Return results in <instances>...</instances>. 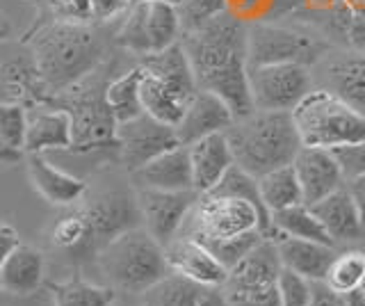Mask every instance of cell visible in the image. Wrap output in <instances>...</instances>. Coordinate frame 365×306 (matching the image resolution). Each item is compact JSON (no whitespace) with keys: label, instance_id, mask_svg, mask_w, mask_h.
<instances>
[{"label":"cell","instance_id":"obj_1","mask_svg":"<svg viewBox=\"0 0 365 306\" xmlns=\"http://www.w3.org/2000/svg\"><path fill=\"white\" fill-rule=\"evenodd\" d=\"M247 41L249 26L228 12L180 35V46L190 60L197 87L224 98L235 119L254 112Z\"/></svg>","mask_w":365,"mask_h":306},{"label":"cell","instance_id":"obj_2","mask_svg":"<svg viewBox=\"0 0 365 306\" xmlns=\"http://www.w3.org/2000/svg\"><path fill=\"white\" fill-rule=\"evenodd\" d=\"M30 58L48 96H57L101 69L106 49L96 26L48 19L26 37Z\"/></svg>","mask_w":365,"mask_h":306},{"label":"cell","instance_id":"obj_3","mask_svg":"<svg viewBox=\"0 0 365 306\" xmlns=\"http://www.w3.org/2000/svg\"><path fill=\"white\" fill-rule=\"evenodd\" d=\"M235 165L251 176H262L285 165H292L302 149L292 112L254 110L235 119L226 131Z\"/></svg>","mask_w":365,"mask_h":306},{"label":"cell","instance_id":"obj_4","mask_svg":"<svg viewBox=\"0 0 365 306\" xmlns=\"http://www.w3.org/2000/svg\"><path fill=\"white\" fill-rule=\"evenodd\" d=\"M96 265L110 288L133 295L148 292L171 272L167 249L142 224L112 238L96 254Z\"/></svg>","mask_w":365,"mask_h":306},{"label":"cell","instance_id":"obj_5","mask_svg":"<svg viewBox=\"0 0 365 306\" xmlns=\"http://www.w3.org/2000/svg\"><path fill=\"white\" fill-rule=\"evenodd\" d=\"M142 66V106L146 115L176 126L182 119L194 94L197 78L180 41L163 53L146 55Z\"/></svg>","mask_w":365,"mask_h":306},{"label":"cell","instance_id":"obj_6","mask_svg":"<svg viewBox=\"0 0 365 306\" xmlns=\"http://www.w3.org/2000/svg\"><path fill=\"white\" fill-rule=\"evenodd\" d=\"M292 119L304 146L336 151L365 142V115L329 89L308 92L292 110Z\"/></svg>","mask_w":365,"mask_h":306},{"label":"cell","instance_id":"obj_7","mask_svg":"<svg viewBox=\"0 0 365 306\" xmlns=\"http://www.w3.org/2000/svg\"><path fill=\"white\" fill-rule=\"evenodd\" d=\"M98 71L101 69L51 98V103L64 108L71 115L73 153H91L103 149L117 151V119L106 101V87L110 81L98 78Z\"/></svg>","mask_w":365,"mask_h":306},{"label":"cell","instance_id":"obj_8","mask_svg":"<svg viewBox=\"0 0 365 306\" xmlns=\"http://www.w3.org/2000/svg\"><path fill=\"white\" fill-rule=\"evenodd\" d=\"M254 231H262L267 238H272V218L262 213L256 203L240 197L205 192L199 197L197 206L192 208L180 233L197 238L201 243H215Z\"/></svg>","mask_w":365,"mask_h":306},{"label":"cell","instance_id":"obj_9","mask_svg":"<svg viewBox=\"0 0 365 306\" xmlns=\"http://www.w3.org/2000/svg\"><path fill=\"white\" fill-rule=\"evenodd\" d=\"M281 260L274 238L262 240L228 270L222 292L228 306H281L279 275Z\"/></svg>","mask_w":365,"mask_h":306},{"label":"cell","instance_id":"obj_10","mask_svg":"<svg viewBox=\"0 0 365 306\" xmlns=\"http://www.w3.org/2000/svg\"><path fill=\"white\" fill-rule=\"evenodd\" d=\"M180 35L182 26L176 5L140 0L125 9L114 41L135 58H146L171 49L180 41Z\"/></svg>","mask_w":365,"mask_h":306},{"label":"cell","instance_id":"obj_11","mask_svg":"<svg viewBox=\"0 0 365 306\" xmlns=\"http://www.w3.org/2000/svg\"><path fill=\"white\" fill-rule=\"evenodd\" d=\"M249 92L254 110L292 112L313 92V76L306 64H256L249 66Z\"/></svg>","mask_w":365,"mask_h":306},{"label":"cell","instance_id":"obj_12","mask_svg":"<svg viewBox=\"0 0 365 306\" xmlns=\"http://www.w3.org/2000/svg\"><path fill=\"white\" fill-rule=\"evenodd\" d=\"M324 51V44L297 32L292 28L274 26L267 21L249 26V41H247V58L249 66L256 64H306L311 66L319 60V55Z\"/></svg>","mask_w":365,"mask_h":306},{"label":"cell","instance_id":"obj_13","mask_svg":"<svg viewBox=\"0 0 365 306\" xmlns=\"http://www.w3.org/2000/svg\"><path fill=\"white\" fill-rule=\"evenodd\" d=\"M137 206H140L142 226L151 233L155 240L167 247L182 231L192 208L197 206L199 192L197 190H151L137 188L135 190Z\"/></svg>","mask_w":365,"mask_h":306},{"label":"cell","instance_id":"obj_14","mask_svg":"<svg viewBox=\"0 0 365 306\" xmlns=\"http://www.w3.org/2000/svg\"><path fill=\"white\" fill-rule=\"evenodd\" d=\"M178 144L176 126H169V123L146 115V112L135 119L117 123V155L119 163L130 174Z\"/></svg>","mask_w":365,"mask_h":306},{"label":"cell","instance_id":"obj_15","mask_svg":"<svg viewBox=\"0 0 365 306\" xmlns=\"http://www.w3.org/2000/svg\"><path fill=\"white\" fill-rule=\"evenodd\" d=\"M80 203L85 206L91 226H94L98 252L112 238H117L119 233L142 224L137 197L128 195L123 190H101L96 195H89L87 192Z\"/></svg>","mask_w":365,"mask_h":306},{"label":"cell","instance_id":"obj_16","mask_svg":"<svg viewBox=\"0 0 365 306\" xmlns=\"http://www.w3.org/2000/svg\"><path fill=\"white\" fill-rule=\"evenodd\" d=\"M292 169L297 174V180H299L304 203H308V206L322 201L331 192H336L345 185L342 167L338 163L336 153L329 149L302 146L299 153H297L292 160Z\"/></svg>","mask_w":365,"mask_h":306},{"label":"cell","instance_id":"obj_17","mask_svg":"<svg viewBox=\"0 0 365 306\" xmlns=\"http://www.w3.org/2000/svg\"><path fill=\"white\" fill-rule=\"evenodd\" d=\"M26 172L30 188L37 195L57 208H68L76 206L85 199L89 192V185L83 178L66 172L60 165L51 163L43 153H28L26 155Z\"/></svg>","mask_w":365,"mask_h":306},{"label":"cell","instance_id":"obj_18","mask_svg":"<svg viewBox=\"0 0 365 306\" xmlns=\"http://www.w3.org/2000/svg\"><path fill=\"white\" fill-rule=\"evenodd\" d=\"M165 249H167L169 267L178 272V275H185L205 288L224 286L228 270L220 263V258H217L208 247L201 240H197V238L180 233Z\"/></svg>","mask_w":365,"mask_h":306},{"label":"cell","instance_id":"obj_19","mask_svg":"<svg viewBox=\"0 0 365 306\" xmlns=\"http://www.w3.org/2000/svg\"><path fill=\"white\" fill-rule=\"evenodd\" d=\"M73 146V121L71 115L55 103H43L28 110L26 155L71 151Z\"/></svg>","mask_w":365,"mask_h":306},{"label":"cell","instance_id":"obj_20","mask_svg":"<svg viewBox=\"0 0 365 306\" xmlns=\"http://www.w3.org/2000/svg\"><path fill=\"white\" fill-rule=\"evenodd\" d=\"M235 121L233 110L226 106V101L212 92L199 89L182 119L176 123V135L182 146H190L215 133H226L228 126Z\"/></svg>","mask_w":365,"mask_h":306},{"label":"cell","instance_id":"obj_21","mask_svg":"<svg viewBox=\"0 0 365 306\" xmlns=\"http://www.w3.org/2000/svg\"><path fill=\"white\" fill-rule=\"evenodd\" d=\"M48 240L55 252L76 260V263L85 258H96L98 254L94 226H91V220L83 203L68 206L62 215H57L51 224Z\"/></svg>","mask_w":365,"mask_h":306},{"label":"cell","instance_id":"obj_22","mask_svg":"<svg viewBox=\"0 0 365 306\" xmlns=\"http://www.w3.org/2000/svg\"><path fill=\"white\" fill-rule=\"evenodd\" d=\"M46 256L41 249L19 243L0 267V292L11 297H30L43 286Z\"/></svg>","mask_w":365,"mask_h":306},{"label":"cell","instance_id":"obj_23","mask_svg":"<svg viewBox=\"0 0 365 306\" xmlns=\"http://www.w3.org/2000/svg\"><path fill=\"white\" fill-rule=\"evenodd\" d=\"M133 180L137 188H151V190H194L192 178V160L187 146H174L165 153H160L153 160H148L144 167L133 172Z\"/></svg>","mask_w":365,"mask_h":306},{"label":"cell","instance_id":"obj_24","mask_svg":"<svg viewBox=\"0 0 365 306\" xmlns=\"http://www.w3.org/2000/svg\"><path fill=\"white\" fill-rule=\"evenodd\" d=\"M190 149V160H192V178H194V190L199 195L210 192L224 174L235 165V158L228 144L226 133H215L194 142L187 146Z\"/></svg>","mask_w":365,"mask_h":306},{"label":"cell","instance_id":"obj_25","mask_svg":"<svg viewBox=\"0 0 365 306\" xmlns=\"http://www.w3.org/2000/svg\"><path fill=\"white\" fill-rule=\"evenodd\" d=\"M274 243H277L281 265L306 277L308 281H324L331 260L336 258L334 245L304 240V238L292 235H277Z\"/></svg>","mask_w":365,"mask_h":306},{"label":"cell","instance_id":"obj_26","mask_svg":"<svg viewBox=\"0 0 365 306\" xmlns=\"http://www.w3.org/2000/svg\"><path fill=\"white\" fill-rule=\"evenodd\" d=\"M324 81L331 94H336L351 108L365 115V55L342 53L327 60Z\"/></svg>","mask_w":365,"mask_h":306},{"label":"cell","instance_id":"obj_27","mask_svg":"<svg viewBox=\"0 0 365 306\" xmlns=\"http://www.w3.org/2000/svg\"><path fill=\"white\" fill-rule=\"evenodd\" d=\"M311 208L317 215V220L322 222L324 231L329 233L331 240H334V245L354 243V240H359L361 235H365L356 206H354L345 185L336 192H331L322 201L313 203Z\"/></svg>","mask_w":365,"mask_h":306},{"label":"cell","instance_id":"obj_28","mask_svg":"<svg viewBox=\"0 0 365 306\" xmlns=\"http://www.w3.org/2000/svg\"><path fill=\"white\" fill-rule=\"evenodd\" d=\"M46 290L51 295L53 306H114L117 302V290L108 283L101 286V283L87 281L78 272L64 281L46 283Z\"/></svg>","mask_w":365,"mask_h":306},{"label":"cell","instance_id":"obj_29","mask_svg":"<svg viewBox=\"0 0 365 306\" xmlns=\"http://www.w3.org/2000/svg\"><path fill=\"white\" fill-rule=\"evenodd\" d=\"M106 101L112 110L117 123L140 117L144 112L142 106V66L137 64L133 69L112 78L106 87Z\"/></svg>","mask_w":365,"mask_h":306},{"label":"cell","instance_id":"obj_30","mask_svg":"<svg viewBox=\"0 0 365 306\" xmlns=\"http://www.w3.org/2000/svg\"><path fill=\"white\" fill-rule=\"evenodd\" d=\"M277 235H292V238H304V240L334 245V240L324 231L322 222L317 220V215L308 203H297V206H290L285 210L272 213V238Z\"/></svg>","mask_w":365,"mask_h":306},{"label":"cell","instance_id":"obj_31","mask_svg":"<svg viewBox=\"0 0 365 306\" xmlns=\"http://www.w3.org/2000/svg\"><path fill=\"white\" fill-rule=\"evenodd\" d=\"M258 185H260L262 203H265L269 215L297 206V203H304L302 188H299V180H297L292 165L272 169V172L258 176Z\"/></svg>","mask_w":365,"mask_h":306},{"label":"cell","instance_id":"obj_32","mask_svg":"<svg viewBox=\"0 0 365 306\" xmlns=\"http://www.w3.org/2000/svg\"><path fill=\"white\" fill-rule=\"evenodd\" d=\"M205 290L208 288L201 286V283L171 270L165 279H160L144 295H146V304L151 306H197Z\"/></svg>","mask_w":365,"mask_h":306},{"label":"cell","instance_id":"obj_33","mask_svg":"<svg viewBox=\"0 0 365 306\" xmlns=\"http://www.w3.org/2000/svg\"><path fill=\"white\" fill-rule=\"evenodd\" d=\"M363 281H365V252H361V249H347V252L336 254L324 277L327 286L338 295L361 290Z\"/></svg>","mask_w":365,"mask_h":306},{"label":"cell","instance_id":"obj_34","mask_svg":"<svg viewBox=\"0 0 365 306\" xmlns=\"http://www.w3.org/2000/svg\"><path fill=\"white\" fill-rule=\"evenodd\" d=\"M299 0H226V12L240 19L242 24H260L274 14L288 12Z\"/></svg>","mask_w":365,"mask_h":306},{"label":"cell","instance_id":"obj_35","mask_svg":"<svg viewBox=\"0 0 365 306\" xmlns=\"http://www.w3.org/2000/svg\"><path fill=\"white\" fill-rule=\"evenodd\" d=\"M28 108L14 101H0V138L9 146L26 153Z\"/></svg>","mask_w":365,"mask_h":306},{"label":"cell","instance_id":"obj_36","mask_svg":"<svg viewBox=\"0 0 365 306\" xmlns=\"http://www.w3.org/2000/svg\"><path fill=\"white\" fill-rule=\"evenodd\" d=\"M262 238H267V235L262 231H254V233H245L237 238H228V240H215V243H203V245L220 258V263L226 270H231L262 240Z\"/></svg>","mask_w":365,"mask_h":306},{"label":"cell","instance_id":"obj_37","mask_svg":"<svg viewBox=\"0 0 365 306\" xmlns=\"http://www.w3.org/2000/svg\"><path fill=\"white\" fill-rule=\"evenodd\" d=\"M182 32H190L226 12V0H180L176 5Z\"/></svg>","mask_w":365,"mask_h":306},{"label":"cell","instance_id":"obj_38","mask_svg":"<svg viewBox=\"0 0 365 306\" xmlns=\"http://www.w3.org/2000/svg\"><path fill=\"white\" fill-rule=\"evenodd\" d=\"M313 283L306 277L297 275V272L281 267L279 275V297L281 306H306L313 297Z\"/></svg>","mask_w":365,"mask_h":306},{"label":"cell","instance_id":"obj_39","mask_svg":"<svg viewBox=\"0 0 365 306\" xmlns=\"http://www.w3.org/2000/svg\"><path fill=\"white\" fill-rule=\"evenodd\" d=\"M334 153L342 167L345 180L354 178V176H365V142L340 146V149H336Z\"/></svg>","mask_w":365,"mask_h":306},{"label":"cell","instance_id":"obj_40","mask_svg":"<svg viewBox=\"0 0 365 306\" xmlns=\"http://www.w3.org/2000/svg\"><path fill=\"white\" fill-rule=\"evenodd\" d=\"M306 306H345V295L334 292L324 281L313 283V297Z\"/></svg>","mask_w":365,"mask_h":306},{"label":"cell","instance_id":"obj_41","mask_svg":"<svg viewBox=\"0 0 365 306\" xmlns=\"http://www.w3.org/2000/svg\"><path fill=\"white\" fill-rule=\"evenodd\" d=\"M345 188H347V192H349V197H351V201H354V206H356L361 226H363V231H365V176L347 178V180H345Z\"/></svg>","mask_w":365,"mask_h":306},{"label":"cell","instance_id":"obj_42","mask_svg":"<svg viewBox=\"0 0 365 306\" xmlns=\"http://www.w3.org/2000/svg\"><path fill=\"white\" fill-rule=\"evenodd\" d=\"M21 243V235L16 231V226H11L9 222L0 220V267H3L7 254Z\"/></svg>","mask_w":365,"mask_h":306},{"label":"cell","instance_id":"obj_43","mask_svg":"<svg viewBox=\"0 0 365 306\" xmlns=\"http://www.w3.org/2000/svg\"><path fill=\"white\" fill-rule=\"evenodd\" d=\"M349 41L354 44L356 53L365 55V19L363 16L349 19Z\"/></svg>","mask_w":365,"mask_h":306},{"label":"cell","instance_id":"obj_44","mask_svg":"<svg viewBox=\"0 0 365 306\" xmlns=\"http://www.w3.org/2000/svg\"><path fill=\"white\" fill-rule=\"evenodd\" d=\"M23 158H26V153L14 149V146H9L3 138H0V169L14 167L23 160Z\"/></svg>","mask_w":365,"mask_h":306},{"label":"cell","instance_id":"obj_45","mask_svg":"<svg viewBox=\"0 0 365 306\" xmlns=\"http://www.w3.org/2000/svg\"><path fill=\"white\" fill-rule=\"evenodd\" d=\"M197 306H228V304H226L222 288H208Z\"/></svg>","mask_w":365,"mask_h":306},{"label":"cell","instance_id":"obj_46","mask_svg":"<svg viewBox=\"0 0 365 306\" xmlns=\"http://www.w3.org/2000/svg\"><path fill=\"white\" fill-rule=\"evenodd\" d=\"M11 37V21L7 19V14L0 12V44H5Z\"/></svg>","mask_w":365,"mask_h":306},{"label":"cell","instance_id":"obj_47","mask_svg":"<svg viewBox=\"0 0 365 306\" xmlns=\"http://www.w3.org/2000/svg\"><path fill=\"white\" fill-rule=\"evenodd\" d=\"M345 306H365V295L363 290H354L345 295Z\"/></svg>","mask_w":365,"mask_h":306},{"label":"cell","instance_id":"obj_48","mask_svg":"<svg viewBox=\"0 0 365 306\" xmlns=\"http://www.w3.org/2000/svg\"><path fill=\"white\" fill-rule=\"evenodd\" d=\"M133 3H140V0H133ZM153 3H171V5H178L180 0H153Z\"/></svg>","mask_w":365,"mask_h":306},{"label":"cell","instance_id":"obj_49","mask_svg":"<svg viewBox=\"0 0 365 306\" xmlns=\"http://www.w3.org/2000/svg\"><path fill=\"white\" fill-rule=\"evenodd\" d=\"M361 290H363V295H365V281H363V286H361Z\"/></svg>","mask_w":365,"mask_h":306},{"label":"cell","instance_id":"obj_50","mask_svg":"<svg viewBox=\"0 0 365 306\" xmlns=\"http://www.w3.org/2000/svg\"><path fill=\"white\" fill-rule=\"evenodd\" d=\"M144 306H151V304H144Z\"/></svg>","mask_w":365,"mask_h":306}]
</instances>
